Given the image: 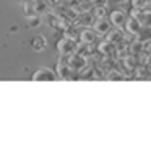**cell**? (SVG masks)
Wrapping results in <instances>:
<instances>
[{"mask_svg": "<svg viewBox=\"0 0 151 148\" xmlns=\"http://www.w3.org/2000/svg\"><path fill=\"white\" fill-rule=\"evenodd\" d=\"M91 13L94 18H102V17H107V10L106 7H93L91 8Z\"/></svg>", "mask_w": 151, "mask_h": 148, "instance_id": "cell-19", "label": "cell"}, {"mask_svg": "<svg viewBox=\"0 0 151 148\" xmlns=\"http://www.w3.org/2000/svg\"><path fill=\"white\" fill-rule=\"evenodd\" d=\"M55 49H57V52H59L60 56H72V54L76 52V41L62 36L55 43Z\"/></svg>", "mask_w": 151, "mask_h": 148, "instance_id": "cell-1", "label": "cell"}, {"mask_svg": "<svg viewBox=\"0 0 151 148\" xmlns=\"http://www.w3.org/2000/svg\"><path fill=\"white\" fill-rule=\"evenodd\" d=\"M125 34L127 33H124L122 31V28H117L115 26L114 30H109V33H106V39L109 41V43H112V44H119V43H122V41L125 39Z\"/></svg>", "mask_w": 151, "mask_h": 148, "instance_id": "cell-9", "label": "cell"}, {"mask_svg": "<svg viewBox=\"0 0 151 148\" xmlns=\"http://www.w3.org/2000/svg\"><path fill=\"white\" fill-rule=\"evenodd\" d=\"M47 23H49V26L52 28V30L62 31L63 26L68 23V20H67L62 13H59V12H52V13H49V20H47Z\"/></svg>", "mask_w": 151, "mask_h": 148, "instance_id": "cell-5", "label": "cell"}, {"mask_svg": "<svg viewBox=\"0 0 151 148\" xmlns=\"http://www.w3.org/2000/svg\"><path fill=\"white\" fill-rule=\"evenodd\" d=\"M104 78H106V80H109V82H120V80H125L127 77H125L124 73L120 72V70L112 69V70H109V72L104 75Z\"/></svg>", "mask_w": 151, "mask_h": 148, "instance_id": "cell-18", "label": "cell"}, {"mask_svg": "<svg viewBox=\"0 0 151 148\" xmlns=\"http://www.w3.org/2000/svg\"><path fill=\"white\" fill-rule=\"evenodd\" d=\"M78 41H81L85 44H94L98 41V33L91 26H85V30H81L78 33Z\"/></svg>", "mask_w": 151, "mask_h": 148, "instance_id": "cell-7", "label": "cell"}, {"mask_svg": "<svg viewBox=\"0 0 151 148\" xmlns=\"http://www.w3.org/2000/svg\"><path fill=\"white\" fill-rule=\"evenodd\" d=\"M31 5H33L36 15H44V13L49 12V4H47V0H33Z\"/></svg>", "mask_w": 151, "mask_h": 148, "instance_id": "cell-16", "label": "cell"}, {"mask_svg": "<svg viewBox=\"0 0 151 148\" xmlns=\"http://www.w3.org/2000/svg\"><path fill=\"white\" fill-rule=\"evenodd\" d=\"M41 18H39V15H31V17H28V26L29 28H37V26H41Z\"/></svg>", "mask_w": 151, "mask_h": 148, "instance_id": "cell-20", "label": "cell"}, {"mask_svg": "<svg viewBox=\"0 0 151 148\" xmlns=\"http://www.w3.org/2000/svg\"><path fill=\"white\" fill-rule=\"evenodd\" d=\"M63 2H65V0H47L49 7H54V8H62Z\"/></svg>", "mask_w": 151, "mask_h": 148, "instance_id": "cell-23", "label": "cell"}, {"mask_svg": "<svg viewBox=\"0 0 151 148\" xmlns=\"http://www.w3.org/2000/svg\"><path fill=\"white\" fill-rule=\"evenodd\" d=\"M93 21H94V17H93L91 10H86V12H80L78 17L75 18L73 23H75V25H81V26H91Z\"/></svg>", "mask_w": 151, "mask_h": 148, "instance_id": "cell-11", "label": "cell"}, {"mask_svg": "<svg viewBox=\"0 0 151 148\" xmlns=\"http://www.w3.org/2000/svg\"><path fill=\"white\" fill-rule=\"evenodd\" d=\"M109 21H111L112 26L117 28H124L125 21H127V13L124 10H112L109 13Z\"/></svg>", "mask_w": 151, "mask_h": 148, "instance_id": "cell-8", "label": "cell"}, {"mask_svg": "<svg viewBox=\"0 0 151 148\" xmlns=\"http://www.w3.org/2000/svg\"><path fill=\"white\" fill-rule=\"evenodd\" d=\"M114 46H115V44L109 43L107 39L101 41V43H99V46L96 47V52H98L99 56H104V57H109V56L112 57V54H114Z\"/></svg>", "mask_w": 151, "mask_h": 148, "instance_id": "cell-12", "label": "cell"}, {"mask_svg": "<svg viewBox=\"0 0 151 148\" xmlns=\"http://www.w3.org/2000/svg\"><path fill=\"white\" fill-rule=\"evenodd\" d=\"M31 80H33V82H55L57 75L52 69H49V67H41V69H37L36 72L33 73Z\"/></svg>", "mask_w": 151, "mask_h": 148, "instance_id": "cell-3", "label": "cell"}, {"mask_svg": "<svg viewBox=\"0 0 151 148\" xmlns=\"http://www.w3.org/2000/svg\"><path fill=\"white\" fill-rule=\"evenodd\" d=\"M89 7H107V2L109 0H86Z\"/></svg>", "mask_w": 151, "mask_h": 148, "instance_id": "cell-22", "label": "cell"}, {"mask_svg": "<svg viewBox=\"0 0 151 148\" xmlns=\"http://www.w3.org/2000/svg\"><path fill=\"white\" fill-rule=\"evenodd\" d=\"M78 33H80V31L76 30V25L72 23V21H68V23L63 26V30H62L63 36L68 38V39H73V41H78Z\"/></svg>", "mask_w": 151, "mask_h": 148, "instance_id": "cell-14", "label": "cell"}, {"mask_svg": "<svg viewBox=\"0 0 151 148\" xmlns=\"http://www.w3.org/2000/svg\"><path fill=\"white\" fill-rule=\"evenodd\" d=\"M91 28L98 33V36H106V33H109L112 25H111V21H109L107 17H102V18H94Z\"/></svg>", "mask_w": 151, "mask_h": 148, "instance_id": "cell-4", "label": "cell"}, {"mask_svg": "<svg viewBox=\"0 0 151 148\" xmlns=\"http://www.w3.org/2000/svg\"><path fill=\"white\" fill-rule=\"evenodd\" d=\"M31 47H33V51H36V52H42V51H46L47 47V39L44 36H41V34H36V36L31 39Z\"/></svg>", "mask_w": 151, "mask_h": 148, "instance_id": "cell-13", "label": "cell"}, {"mask_svg": "<svg viewBox=\"0 0 151 148\" xmlns=\"http://www.w3.org/2000/svg\"><path fill=\"white\" fill-rule=\"evenodd\" d=\"M130 4L133 8H138V10H143V8H146L148 5H150V2L148 0H130Z\"/></svg>", "mask_w": 151, "mask_h": 148, "instance_id": "cell-21", "label": "cell"}, {"mask_svg": "<svg viewBox=\"0 0 151 148\" xmlns=\"http://www.w3.org/2000/svg\"><path fill=\"white\" fill-rule=\"evenodd\" d=\"M54 72H55L57 78H60V80H76V72L65 60H59V64L55 65Z\"/></svg>", "mask_w": 151, "mask_h": 148, "instance_id": "cell-2", "label": "cell"}, {"mask_svg": "<svg viewBox=\"0 0 151 148\" xmlns=\"http://www.w3.org/2000/svg\"><path fill=\"white\" fill-rule=\"evenodd\" d=\"M132 73H133V78H138V80L151 78V67L146 65V64H138Z\"/></svg>", "mask_w": 151, "mask_h": 148, "instance_id": "cell-10", "label": "cell"}, {"mask_svg": "<svg viewBox=\"0 0 151 148\" xmlns=\"http://www.w3.org/2000/svg\"><path fill=\"white\" fill-rule=\"evenodd\" d=\"M124 28H125V33H127L128 36H137L141 31L143 25H141V21L138 20L137 17H127V21H125Z\"/></svg>", "mask_w": 151, "mask_h": 148, "instance_id": "cell-6", "label": "cell"}, {"mask_svg": "<svg viewBox=\"0 0 151 148\" xmlns=\"http://www.w3.org/2000/svg\"><path fill=\"white\" fill-rule=\"evenodd\" d=\"M138 65V57L133 56V54H127V56L122 59V67H124V70H127V72H133V69Z\"/></svg>", "mask_w": 151, "mask_h": 148, "instance_id": "cell-15", "label": "cell"}, {"mask_svg": "<svg viewBox=\"0 0 151 148\" xmlns=\"http://www.w3.org/2000/svg\"><path fill=\"white\" fill-rule=\"evenodd\" d=\"M137 18L141 21V25H143L145 28H151V8H143V10H140V13H138Z\"/></svg>", "mask_w": 151, "mask_h": 148, "instance_id": "cell-17", "label": "cell"}]
</instances>
